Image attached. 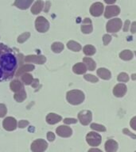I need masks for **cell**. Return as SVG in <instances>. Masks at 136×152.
Masks as SVG:
<instances>
[{"label": "cell", "mask_w": 136, "mask_h": 152, "mask_svg": "<svg viewBox=\"0 0 136 152\" xmlns=\"http://www.w3.org/2000/svg\"><path fill=\"white\" fill-rule=\"evenodd\" d=\"M47 139L49 141L52 142V141L55 140V135L52 132H49L47 133Z\"/></svg>", "instance_id": "cell-39"}, {"label": "cell", "mask_w": 136, "mask_h": 152, "mask_svg": "<svg viewBox=\"0 0 136 152\" xmlns=\"http://www.w3.org/2000/svg\"><path fill=\"white\" fill-rule=\"evenodd\" d=\"M48 143L44 140H34L31 144V151L33 152H44L47 149Z\"/></svg>", "instance_id": "cell-6"}, {"label": "cell", "mask_w": 136, "mask_h": 152, "mask_svg": "<svg viewBox=\"0 0 136 152\" xmlns=\"http://www.w3.org/2000/svg\"><path fill=\"white\" fill-rule=\"evenodd\" d=\"M132 79H133V80L136 79V75H135V74H134L133 75H132Z\"/></svg>", "instance_id": "cell-47"}, {"label": "cell", "mask_w": 136, "mask_h": 152, "mask_svg": "<svg viewBox=\"0 0 136 152\" xmlns=\"http://www.w3.org/2000/svg\"><path fill=\"white\" fill-rule=\"evenodd\" d=\"M77 122L76 119L74 118H65L64 120V123L66 124H76Z\"/></svg>", "instance_id": "cell-36"}, {"label": "cell", "mask_w": 136, "mask_h": 152, "mask_svg": "<svg viewBox=\"0 0 136 152\" xmlns=\"http://www.w3.org/2000/svg\"><path fill=\"white\" fill-rule=\"evenodd\" d=\"M14 98L15 99V101H17L18 102H22L26 98V93L25 91V90L21 89L20 91L15 93V94L14 96Z\"/></svg>", "instance_id": "cell-25"}, {"label": "cell", "mask_w": 136, "mask_h": 152, "mask_svg": "<svg viewBox=\"0 0 136 152\" xmlns=\"http://www.w3.org/2000/svg\"><path fill=\"white\" fill-rule=\"evenodd\" d=\"M135 56H136V51H135Z\"/></svg>", "instance_id": "cell-48"}, {"label": "cell", "mask_w": 136, "mask_h": 152, "mask_svg": "<svg viewBox=\"0 0 136 152\" xmlns=\"http://www.w3.org/2000/svg\"><path fill=\"white\" fill-rule=\"evenodd\" d=\"M119 57L123 60H131L133 58V52L130 50H124L119 54Z\"/></svg>", "instance_id": "cell-26"}, {"label": "cell", "mask_w": 136, "mask_h": 152, "mask_svg": "<svg viewBox=\"0 0 136 152\" xmlns=\"http://www.w3.org/2000/svg\"><path fill=\"white\" fill-rule=\"evenodd\" d=\"M131 25V22L129 20H126L125 21V23H124V27H123V31L124 32H127L129 29V26Z\"/></svg>", "instance_id": "cell-41"}, {"label": "cell", "mask_w": 136, "mask_h": 152, "mask_svg": "<svg viewBox=\"0 0 136 152\" xmlns=\"http://www.w3.org/2000/svg\"><path fill=\"white\" fill-rule=\"evenodd\" d=\"M18 125L20 128H24L29 125V122L27 121H20Z\"/></svg>", "instance_id": "cell-37"}, {"label": "cell", "mask_w": 136, "mask_h": 152, "mask_svg": "<svg viewBox=\"0 0 136 152\" xmlns=\"http://www.w3.org/2000/svg\"><path fill=\"white\" fill-rule=\"evenodd\" d=\"M84 64H85L86 67L89 71H94L95 69V66H96V64H95V61L93 60L91 58H88V57H85L83 59Z\"/></svg>", "instance_id": "cell-21"}, {"label": "cell", "mask_w": 136, "mask_h": 152, "mask_svg": "<svg viewBox=\"0 0 136 152\" xmlns=\"http://www.w3.org/2000/svg\"><path fill=\"white\" fill-rule=\"evenodd\" d=\"M135 152H136V151H135Z\"/></svg>", "instance_id": "cell-49"}, {"label": "cell", "mask_w": 136, "mask_h": 152, "mask_svg": "<svg viewBox=\"0 0 136 152\" xmlns=\"http://www.w3.org/2000/svg\"><path fill=\"white\" fill-rule=\"evenodd\" d=\"M7 109L4 104H0V117H4L7 114Z\"/></svg>", "instance_id": "cell-34"}, {"label": "cell", "mask_w": 136, "mask_h": 152, "mask_svg": "<svg viewBox=\"0 0 136 152\" xmlns=\"http://www.w3.org/2000/svg\"><path fill=\"white\" fill-rule=\"evenodd\" d=\"M87 67H86L85 64L83 63H78V64H75L72 67V71L74 73L77 74V75H83L87 71Z\"/></svg>", "instance_id": "cell-19"}, {"label": "cell", "mask_w": 136, "mask_h": 152, "mask_svg": "<svg viewBox=\"0 0 136 152\" xmlns=\"http://www.w3.org/2000/svg\"><path fill=\"white\" fill-rule=\"evenodd\" d=\"M90 128L93 130L98 131V132H105L106 131V128L103 125H101V124H98L93 123L91 124Z\"/></svg>", "instance_id": "cell-31"}, {"label": "cell", "mask_w": 136, "mask_h": 152, "mask_svg": "<svg viewBox=\"0 0 136 152\" xmlns=\"http://www.w3.org/2000/svg\"><path fill=\"white\" fill-rule=\"evenodd\" d=\"M62 120V117L55 113H49L46 116V122L50 124H55Z\"/></svg>", "instance_id": "cell-18"}, {"label": "cell", "mask_w": 136, "mask_h": 152, "mask_svg": "<svg viewBox=\"0 0 136 152\" xmlns=\"http://www.w3.org/2000/svg\"><path fill=\"white\" fill-rule=\"evenodd\" d=\"M83 51L86 56H92L95 53V48L92 45H86L84 47Z\"/></svg>", "instance_id": "cell-29"}, {"label": "cell", "mask_w": 136, "mask_h": 152, "mask_svg": "<svg viewBox=\"0 0 136 152\" xmlns=\"http://www.w3.org/2000/svg\"><path fill=\"white\" fill-rule=\"evenodd\" d=\"M111 40H112V37L108 34H105L103 37V45H107L111 42Z\"/></svg>", "instance_id": "cell-35"}, {"label": "cell", "mask_w": 136, "mask_h": 152, "mask_svg": "<svg viewBox=\"0 0 136 152\" xmlns=\"http://www.w3.org/2000/svg\"><path fill=\"white\" fill-rule=\"evenodd\" d=\"M10 87L12 91H14V92L17 93L20 91L21 89H23V85H22V83L20 82L19 80H14L13 82L10 83Z\"/></svg>", "instance_id": "cell-22"}, {"label": "cell", "mask_w": 136, "mask_h": 152, "mask_svg": "<svg viewBox=\"0 0 136 152\" xmlns=\"http://www.w3.org/2000/svg\"><path fill=\"white\" fill-rule=\"evenodd\" d=\"M67 47L69 49L72 50L73 52H79L81 50V45L74 40H70L67 43Z\"/></svg>", "instance_id": "cell-24"}, {"label": "cell", "mask_w": 136, "mask_h": 152, "mask_svg": "<svg viewBox=\"0 0 136 152\" xmlns=\"http://www.w3.org/2000/svg\"><path fill=\"white\" fill-rule=\"evenodd\" d=\"M35 28L39 33H45L50 28V23L44 17L40 16L36 18Z\"/></svg>", "instance_id": "cell-3"}, {"label": "cell", "mask_w": 136, "mask_h": 152, "mask_svg": "<svg viewBox=\"0 0 136 152\" xmlns=\"http://www.w3.org/2000/svg\"><path fill=\"white\" fill-rule=\"evenodd\" d=\"M45 12H46L47 13L48 11H49V10H50V2H45Z\"/></svg>", "instance_id": "cell-44"}, {"label": "cell", "mask_w": 136, "mask_h": 152, "mask_svg": "<svg viewBox=\"0 0 136 152\" xmlns=\"http://www.w3.org/2000/svg\"><path fill=\"white\" fill-rule=\"evenodd\" d=\"M56 132L59 136L64 138L70 137L72 133V131L69 127L65 125H61L56 129Z\"/></svg>", "instance_id": "cell-12"}, {"label": "cell", "mask_w": 136, "mask_h": 152, "mask_svg": "<svg viewBox=\"0 0 136 152\" xmlns=\"http://www.w3.org/2000/svg\"><path fill=\"white\" fill-rule=\"evenodd\" d=\"M123 132L124 134H126V135H129V136H131V137L133 138V139H136V135H135L133 133H131L127 128H124L123 130Z\"/></svg>", "instance_id": "cell-38"}, {"label": "cell", "mask_w": 136, "mask_h": 152, "mask_svg": "<svg viewBox=\"0 0 136 152\" xmlns=\"http://www.w3.org/2000/svg\"><path fill=\"white\" fill-rule=\"evenodd\" d=\"M17 66L18 61L14 51L0 43V82L13 78Z\"/></svg>", "instance_id": "cell-1"}, {"label": "cell", "mask_w": 136, "mask_h": 152, "mask_svg": "<svg viewBox=\"0 0 136 152\" xmlns=\"http://www.w3.org/2000/svg\"><path fill=\"white\" fill-rule=\"evenodd\" d=\"M86 140L88 144L92 147H97L101 143L102 138L100 134L91 132L88 133V135L86 136Z\"/></svg>", "instance_id": "cell-5"}, {"label": "cell", "mask_w": 136, "mask_h": 152, "mask_svg": "<svg viewBox=\"0 0 136 152\" xmlns=\"http://www.w3.org/2000/svg\"><path fill=\"white\" fill-rule=\"evenodd\" d=\"M104 148L106 152H116L118 150V143L113 140H108L105 142Z\"/></svg>", "instance_id": "cell-16"}, {"label": "cell", "mask_w": 136, "mask_h": 152, "mask_svg": "<svg viewBox=\"0 0 136 152\" xmlns=\"http://www.w3.org/2000/svg\"><path fill=\"white\" fill-rule=\"evenodd\" d=\"M33 76L31 75L30 74L24 73L21 75V81L23 82L25 85H30L32 82H33Z\"/></svg>", "instance_id": "cell-27"}, {"label": "cell", "mask_w": 136, "mask_h": 152, "mask_svg": "<svg viewBox=\"0 0 136 152\" xmlns=\"http://www.w3.org/2000/svg\"><path fill=\"white\" fill-rule=\"evenodd\" d=\"M24 60L26 63H34V64H43L46 61V58L44 56L32 55V56H27L25 57Z\"/></svg>", "instance_id": "cell-11"}, {"label": "cell", "mask_w": 136, "mask_h": 152, "mask_svg": "<svg viewBox=\"0 0 136 152\" xmlns=\"http://www.w3.org/2000/svg\"><path fill=\"white\" fill-rule=\"evenodd\" d=\"M119 82H121V83H126L129 81V76L126 73H124V72H122L118 75V78H117Z\"/></svg>", "instance_id": "cell-32"}, {"label": "cell", "mask_w": 136, "mask_h": 152, "mask_svg": "<svg viewBox=\"0 0 136 152\" xmlns=\"http://www.w3.org/2000/svg\"><path fill=\"white\" fill-rule=\"evenodd\" d=\"M84 79L87 81H88V82H91V83H97L98 82V78L97 77H95V76L92 75H85L84 76Z\"/></svg>", "instance_id": "cell-33"}, {"label": "cell", "mask_w": 136, "mask_h": 152, "mask_svg": "<svg viewBox=\"0 0 136 152\" xmlns=\"http://www.w3.org/2000/svg\"><path fill=\"white\" fill-rule=\"evenodd\" d=\"M33 0H15L14 6L18 9L26 10L30 7Z\"/></svg>", "instance_id": "cell-15"}, {"label": "cell", "mask_w": 136, "mask_h": 152, "mask_svg": "<svg viewBox=\"0 0 136 152\" xmlns=\"http://www.w3.org/2000/svg\"><path fill=\"white\" fill-rule=\"evenodd\" d=\"M126 92V86L124 83H119L117 84L113 89V94L115 97H123Z\"/></svg>", "instance_id": "cell-13"}, {"label": "cell", "mask_w": 136, "mask_h": 152, "mask_svg": "<svg viewBox=\"0 0 136 152\" xmlns=\"http://www.w3.org/2000/svg\"><path fill=\"white\" fill-rule=\"evenodd\" d=\"M33 69H34V66L32 65V64H26V65H23V66H21L20 68L18 69V71L17 72L16 75L19 76L22 75L24 73H26L27 71H33Z\"/></svg>", "instance_id": "cell-23"}, {"label": "cell", "mask_w": 136, "mask_h": 152, "mask_svg": "<svg viewBox=\"0 0 136 152\" xmlns=\"http://www.w3.org/2000/svg\"><path fill=\"white\" fill-rule=\"evenodd\" d=\"M92 114L89 110H83L78 113V119L83 125H88L91 123Z\"/></svg>", "instance_id": "cell-7"}, {"label": "cell", "mask_w": 136, "mask_h": 152, "mask_svg": "<svg viewBox=\"0 0 136 152\" xmlns=\"http://www.w3.org/2000/svg\"><path fill=\"white\" fill-rule=\"evenodd\" d=\"M88 152H103L101 150H99L97 148H92L88 151Z\"/></svg>", "instance_id": "cell-45"}, {"label": "cell", "mask_w": 136, "mask_h": 152, "mask_svg": "<svg viewBox=\"0 0 136 152\" xmlns=\"http://www.w3.org/2000/svg\"><path fill=\"white\" fill-rule=\"evenodd\" d=\"M67 101L73 105L81 104L84 100V94L81 90H72L67 93Z\"/></svg>", "instance_id": "cell-2"}, {"label": "cell", "mask_w": 136, "mask_h": 152, "mask_svg": "<svg viewBox=\"0 0 136 152\" xmlns=\"http://www.w3.org/2000/svg\"><path fill=\"white\" fill-rule=\"evenodd\" d=\"M131 32L132 33H136V21H134L133 23L131 24Z\"/></svg>", "instance_id": "cell-42"}, {"label": "cell", "mask_w": 136, "mask_h": 152, "mask_svg": "<svg viewBox=\"0 0 136 152\" xmlns=\"http://www.w3.org/2000/svg\"><path fill=\"white\" fill-rule=\"evenodd\" d=\"M104 2L107 4H113V3L116 2V0H104Z\"/></svg>", "instance_id": "cell-46"}, {"label": "cell", "mask_w": 136, "mask_h": 152, "mask_svg": "<svg viewBox=\"0 0 136 152\" xmlns=\"http://www.w3.org/2000/svg\"><path fill=\"white\" fill-rule=\"evenodd\" d=\"M97 75L98 76L101 78L102 79L104 80H109L111 77H112V74L106 68H99L97 70Z\"/></svg>", "instance_id": "cell-20"}, {"label": "cell", "mask_w": 136, "mask_h": 152, "mask_svg": "<svg viewBox=\"0 0 136 152\" xmlns=\"http://www.w3.org/2000/svg\"><path fill=\"white\" fill-rule=\"evenodd\" d=\"M38 84H39V80L38 79H33V82H32V83H31V85H32V86H33V88H36L37 86H38Z\"/></svg>", "instance_id": "cell-43"}, {"label": "cell", "mask_w": 136, "mask_h": 152, "mask_svg": "<svg viewBox=\"0 0 136 152\" xmlns=\"http://www.w3.org/2000/svg\"><path fill=\"white\" fill-rule=\"evenodd\" d=\"M30 33H28V32L22 33V34H21V35L18 37V42L20 43V44L24 43L26 40H28V38H30Z\"/></svg>", "instance_id": "cell-30"}, {"label": "cell", "mask_w": 136, "mask_h": 152, "mask_svg": "<svg viewBox=\"0 0 136 152\" xmlns=\"http://www.w3.org/2000/svg\"><path fill=\"white\" fill-rule=\"evenodd\" d=\"M51 48L55 53H60L64 49V45L61 42H54L51 46Z\"/></svg>", "instance_id": "cell-28"}, {"label": "cell", "mask_w": 136, "mask_h": 152, "mask_svg": "<svg viewBox=\"0 0 136 152\" xmlns=\"http://www.w3.org/2000/svg\"><path fill=\"white\" fill-rule=\"evenodd\" d=\"M2 126H3L5 130L10 131V132L14 131L17 128V121L14 117L8 116V117L4 119V121L2 122Z\"/></svg>", "instance_id": "cell-9"}, {"label": "cell", "mask_w": 136, "mask_h": 152, "mask_svg": "<svg viewBox=\"0 0 136 152\" xmlns=\"http://www.w3.org/2000/svg\"><path fill=\"white\" fill-rule=\"evenodd\" d=\"M130 124H131V127L133 128L134 130L136 131V116L133 117V118L131 120V122H130Z\"/></svg>", "instance_id": "cell-40"}, {"label": "cell", "mask_w": 136, "mask_h": 152, "mask_svg": "<svg viewBox=\"0 0 136 152\" xmlns=\"http://www.w3.org/2000/svg\"><path fill=\"white\" fill-rule=\"evenodd\" d=\"M104 7L101 2H95L90 7V14L93 17H100L103 13Z\"/></svg>", "instance_id": "cell-8"}, {"label": "cell", "mask_w": 136, "mask_h": 152, "mask_svg": "<svg viewBox=\"0 0 136 152\" xmlns=\"http://www.w3.org/2000/svg\"><path fill=\"white\" fill-rule=\"evenodd\" d=\"M122 26H123V22H122L121 19L114 18L108 21L106 28L108 33H117L121 28Z\"/></svg>", "instance_id": "cell-4"}, {"label": "cell", "mask_w": 136, "mask_h": 152, "mask_svg": "<svg viewBox=\"0 0 136 152\" xmlns=\"http://www.w3.org/2000/svg\"><path fill=\"white\" fill-rule=\"evenodd\" d=\"M44 7V2L42 0H38L34 2V4L31 7V12L33 14H40Z\"/></svg>", "instance_id": "cell-17"}, {"label": "cell", "mask_w": 136, "mask_h": 152, "mask_svg": "<svg viewBox=\"0 0 136 152\" xmlns=\"http://www.w3.org/2000/svg\"><path fill=\"white\" fill-rule=\"evenodd\" d=\"M92 21H91L90 18H84L83 21V23H82V26H81V31L82 33H85V34H88V33H91L92 32Z\"/></svg>", "instance_id": "cell-14"}, {"label": "cell", "mask_w": 136, "mask_h": 152, "mask_svg": "<svg viewBox=\"0 0 136 152\" xmlns=\"http://www.w3.org/2000/svg\"><path fill=\"white\" fill-rule=\"evenodd\" d=\"M120 13V8L118 6H107L105 9L104 17L106 18H111L112 17L117 16Z\"/></svg>", "instance_id": "cell-10"}]
</instances>
